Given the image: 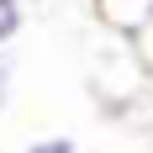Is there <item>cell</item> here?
<instances>
[{
  "instance_id": "1",
  "label": "cell",
  "mask_w": 153,
  "mask_h": 153,
  "mask_svg": "<svg viewBox=\"0 0 153 153\" xmlns=\"http://www.w3.org/2000/svg\"><path fill=\"white\" fill-rule=\"evenodd\" d=\"M100 11L116 27H143V21H153V0H100Z\"/></svg>"
},
{
  "instance_id": "2",
  "label": "cell",
  "mask_w": 153,
  "mask_h": 153,
  "mask_svg": "<svg viewBox=\"0 0 153 153\" xmlns=\"http://www.w3.org/2000/svg\"><path fill=\"white\" fill-rule=\"evenodd\" d=\"M21 32V0H0V42H11Z\"/></svg>"
},
{
  "instance_id": "3",
  "label": "cell",
  "mask_w": 153,
  "mask_h": 153,
  "mask_svg": "<svg viewBox=\"0 0 153 153\" xmlns=\"http://www.w3.org/2000/svg\"><path fill=\"white\" fill-rule=\"evenodd\" d=\"M32 153H74V137H48V143H32Z\"/></svg>"
},
{
  "instance_id": "4",
  "label": "cell",
  "mask_w": 153,
  "mask_h": 153,
  "mask_svg": "<svg viewBox=\"0 0 153 153\" xmlns=\"http://www.w3.org/2000/svg\"><path fill=\"white\" fill-rule=\"evenodd\" d=\"M5 79H11V58L0 53V100H5Z\"/></svg>"
}]
</instances>
